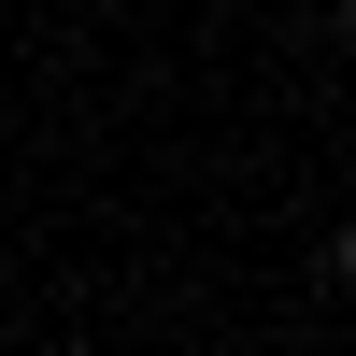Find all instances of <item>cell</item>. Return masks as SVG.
Returning <instances> with one entry per match:
<instances>
[{"label":"cell","mask_w":356,"mask_h":356,"mask_svg":"<svg viewBox=\"0 0 356 356\" xmlns=\"http://www.w3.org/2000/svg\"><path fill=\"white\" fill-rule=\"evenodd\" d=\"M328 285H342V300H356V228H342V243H328Z\"/></svg>","instance_id":"cell-1"}]
</instances>
